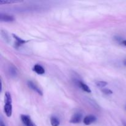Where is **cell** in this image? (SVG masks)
Returning <instances> with one entry per match:
<instances>
[{
	"label": "cell",
	"instance_id": "11",
	"mask_svg": "<svg viewBox=\"0 0 126 126\" xmlns=\"http://www.w3.org/2000/svg\"><path fill=\"white\" fill-rule=\"evenodd\" d=\"M9 75L12 77H16L17 75V70L14 66H11L9 68Z\"/></svg>",
	"mask_w": 126,
	"mask_h": 126
},
{
	"label": "cell",
	"instance_id": "2",
	"mask_svg": "<svg viewBox=\"0 0 126 126\" xmlns=\"http://www.w3.org/2000/svg\"><path fill=\"white\" fill-rule=\"evenodd\" d=\"M82 114L80 113H76L72 116V117H71V119L70 121V123H73V124H78V123H81V121H82Z\"/></svg>",
	"mask_w": 126,
	"mask_h": 126
},
{
	"label": "cell",
	"instance_id": "8",
	"mask_svg": "<svg viewBox=\"0 0 126 126\" xmlns=\"http://www.w3.org/2000/svg\"><path fill=\"white\" fill-rule=\"evenodd\" d=\"M33 70L38 75H43V74L45 73V70H44V68L41 65H38V64L34 65Z\"/></svg>",
	"mask_w": 126,
	"mask_h": 126
},
{
	"label": "cell",
	"instance_id": "18",
	"mask_svg": "<svg viewBox=\"0 0 126 126\" xmlns=\"http://www.w3.org/2000/svg\"><path fill=\"white\" fill-rule=\"evenodd\" d=\"M124 65H125V66H126V59H125V60H124Z\"/></svg>",
	"mask_w": 126,
	"mask_h": 126
},
{
	"label": "cell",
	"instance_id": "5",
	"mask_svg": "<svg viewBox=\"0 0 126 126\" xmlns=\"http://www.w3.org/2000/svg\"><path fill=\"white\" fill-rule=\"evenodd\" d=\"M27 84H28V87H29L31 89L35 91L36 92H37V93H38V94L40 95H43V92H42V91L34 83V82H32V81H28V82H27Z\"/></svg>",
	"mask_w": 126,
	"mask_h": 126
},
{
	"label": "cell",
	"instance_id": "1",
	"mask_svg": "<svg viewBox=\"0 0 126 126\" xmlns=\"http://www.w3.org/2000/svg\"><path fill=\"white\" fill-rule=\"evenodd\" d=\"M21 120L25 126H36L35 124L33 123L31 118L27 115L22 114L21 115Z\"/></svg>",
	"mask_w": 126,
	"mask_h": 126
},
{
	"label": "cell",
	"instance_id": "15",
	"mask_svg": "<svg viewBox=\"0 0 126 126\" xmlns=\"http://www.w3.org/2000/svg\"><path fill=\"white\" fill-rule=\"evenodd\" d=\"M102 91L105 94L107 95L112 94H113V92H112L110 89H103L102 90Z\"/></svg>",
	"mask_w": 126,
	"mask_h": 126
},
{
	"label": "cell",
	"instance_id": "16",
	"mask_svg": "<svg viewBox=\"0 0 126 126\" xmlns=\"http://www.w3.org/2000/svg\"><path fill=\"white\" fill-rule=\"evenodd\" d=\"M0 126H5V125L4 124L3 122H2V120H1V123H0Z\"/></svg>",
	"mask_w": 126,
	"mask_h": 126
},
{
	"label": "cell",
	"instance_id": "6",
	"mask_svg": "<svg viewBox=\"0 0 126 126\" xmlns=\"http://www.w3.org/2000/svg\"><path fill=\"white\" fill-rule=\"evenodd\" d=\"M0 20L1 22H12L14 20V17L11 15L6 14H0Z\"/></svg>",
	"mask_w": 126,
	"mask_h": 126
},
{
	"label": "cell",
	"instance_id": "10",
	"mask_svg": "<svg viewBox=\"0 0 126 126\" xmlns=\"http://www.w3.org/2000/svg\"><path fill=\"white\" fill-rule=\"evenodd\" d=\"M50 124L52 126H59L60 125V121L57 117L52 116L50 118Z\"/></svg>",
	"mask_w": 126,
	"mask_h": 126
},
{
	"label": "cell",
	"instance_id": "7",
	"mask_svg": "<svg viewBox=\"0 0 126 126\" xmlns=\"http://www.w3.org/2000/svg\"><path fill=\"white\" fill-rule=\"evenodd\" d=\"M4 111L6 115L8 118H10L12 116V103H5L4 107Z\"/></svg>",
	"mask_w": 126,
	"mask_h": 126
},
{
	"label": "cell",
	"instance_id": "12",
	"mask_svg": "<svg viewBox=\"0 0 126 126\" xmlns=\"http://www.w3.org/2000/svg\"><path fill=\"white\" fill-rule=\"evenodd\" d=\"M5 103H12L11 95L8 92H6L5 94Z\"/></svg>",
	"mask_w": 126,
	"mask_h": 126
},
{
	"label": "cell",
	"instance_id": "14",
	"mask_svg": "<svg viewBox=\"0 0 126 126\" xmlns=\"http://www.w3.org/2000/svg\"><path fill=\"white\" fill-rule=\"evenodd\" d=\"M108 83L105 81H97L96 82V85H97L98 87H101V88H103L104 87H105L106 86H107Z\"/></svg>",
	"mask_w": 126,
	"mask_h": 126
},
{
	"label": "cell",
	"instance_id": "19",
	"mask_svg": "<svg viewBox=\"0 0 126 126\" xmlns=\"http://www.w3.org/2000/svg\"><path fill=\"white\" fill-rule=\"evenodd\" d=\"M123 125H124V126H126V123H123Z\"/></svg>",
	"mask_w": 126,
	"mask_h": 126
},
{
	"label": "cell",
	"instance_id": "13",
	"mask_svg": "<svg viewBox=\"0 0 126 126\" xmlns=\"http://www.w3.org/2000/svg\"><path fill=\"white\" fill-rule=\"evenodd\" d=\"M21 2L20 1H15V0H0V4H12V3H17V2Z\"/></svg>",
	"mask_w": 126,
	"mask_h": 126
},
{
	"label": "cell",
	"instance_id": "9",
	"mask_svg": "<svg viewBox=\"0 0 126 126\" xmlns=\"http://www.w3.org/2000/svg\"><path fill=\"white\" fill-rule=\"evenodd\" d=\"M78 84L79 86L82 89V90H83L85 92H87V93H91V89L89 87V86L87 85H86V84L84 83L83 82L81 81H78Z\"/></svg>",
	"mask_w": 126,
	"mask_h": 126
},
{
	"label": "cell",
	"instance_id": "3",
	"mask_svg": "<svg viewBox=\"0 0 126 126\" xmlns=\"http://www.w3.org/2000/svg\"><path fill=\"white\" fill-rule=\"evenodd\" d=\"M97 121V118L94 115H88L86 116L84 118L83 123L85 125L89 126L91 125L92 123H95Z\"/></svg>",
	"mask_w": 126,
	"mask_h": 126
},
{
	"label": "cell",
	"instance_id": "17",
	"mask_svg": "<svg viewBox=\"0 0 126 126\" xmlns=\"http://www.w3.org/2000/svg\"><path fill=\"white\" fill-rule=\"evenodd\" d=\"M123 44H124V45H125L126 46V40H123Z\"/></svg>",
	"mask_w": 126,
	"mask_h": 126
},
{
	"label": "cell",
	"instance_id": "4",
	"mask_svg": "<svg viewBox=\"0 0 126 126\" xmlns=\"http://www.w3.org/2000/svg\"><path fill=\"white\" fill-rule=\"evenodd\" d=\"M12 36H13L14 38L16 39V43H15L14 44V47L16 48H17V49L20 46H21L22 45L25 44V43H27V42H28L27 41L23 40L22 38H19V37L17 36V35H16V34H12Z\"/></svg>",
	"mask_w": 126,
	"mask_h": 126
}]
</instances>
